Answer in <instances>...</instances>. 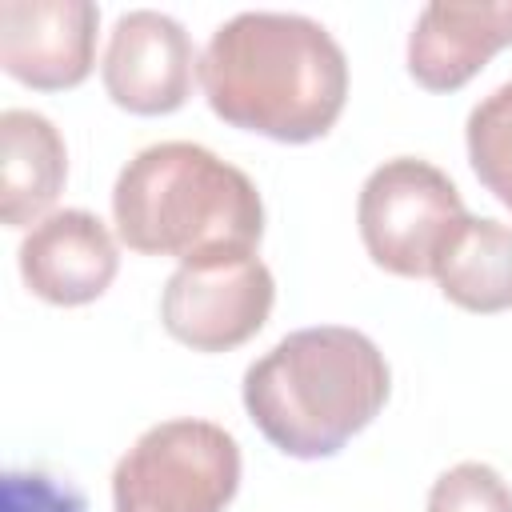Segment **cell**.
<instances>
[{"label": "cell", "instance_id": "1", "mask_svg": "<svg viewBox=\"0 0 512 512\" xmlns=\"http://www.w3.org/2000/svg\"><path fill=\"white\" fill-rule=\"evenodd\" d=\"M200 88L224 124L280 144H308L344 116L348 56L312 16L252 8L208 36Z\"/></svg>", "mask_w": 512, "mask_h": 512}, {"label": "cell", "instance_id": "2", "mask_svg": "<svg viewBox=\"0 0 512 512\" xmlns=\"http://www.w3.org/2000/svg\"><path fill=\"white\" fill-rule=\"evenodd\" d=\"M392 392V368L372 336L312 324L276 340L244 368V412L272 448L296 460L336 456L364 432Z\"/></svg>", "mask_w": 512, "mask_h": 512}, {"label": "cell", "instance_id": "3", "mask_svg": "<svg viewBox=\"0 0 512 512\" xmlns=\"http://www.w3.org/2000/svg\"><path fill=\"white\" fill-rule=\"evenodd\" d=\"M112 224L140 256L204 264L248 256L264 236L256 180L196 140L140 148L112 184Z\"/></svg>", "mask_w": 512, "mask_h": 512}, {"label": "cell", "instance_id": "4", "mask_svg": "<svg viewBox=\"0 0 512 512\" xmlns=\"http://www.w3.org/2000/svg\"><path fill=\"white\" fill-rule=\"evenodd\" d=\"M236 436L200 416L144 428L112 468V512H224L240 488Z\"/></svg>", "mask_w": 512, "mask_h": 512}, {"label": "cell", "instance_id": "5", "mask_svg": "<svg viewBox=\"0 0 512 512\" xmlns=\"http://www.w3.org/2000/svg\"><path fill=\"white\" fill-rule=\"evenodd\" d=\"M464 220L468 208L452 176L420 156L376 164L356 196V228L368 260L404 280H432Z\"/></svg>", "mask_w": 512, "mask_h": 512}, {"label": "cell", "instance_id": "6", "mask_svg": "<svg viewBox=\"0 0 512 512\" xmlns=\"http://www.w3.org/2000/svg\"><path fill=\"white\" fill-rule=\"evenodd\" d=\"M272 304L276 276L256 252L176 264L160 292V324L192 352H232L268 324Z\"/></svg>", "mask_w": 512, "mask_h": 512}, {"label": "cell", "instance_id": "7", "mask_svg": "<svg viewBox=\"0 0 512 512\" xmlns=\"http://www.w3.org/2000/svg\"><path fill=\"white\" fill-rule=\"evenodd\" d=\"M100 80L116 108L132 116H168L188 104L200 80V56L184 24L160 8H128L116 16Z\"/></svg>", "mask_w": 512, "mask_h": 512}, {"label": "cell", "instance_id": "8", "mask_svg": "<svg viewBox=\"0 0 512 512\" xmlns=\"http://www.w3.org/2000/svg\"><path fill=\"white\" fill-rule=\"evenodd\" d=\"M100 8L92 0H0V68L36 92L88 80Z\"/></svg>", "mask_w": 512, "mask_h": 512}, {"label": "cell", "instance_id": "9", "mask_svg": "<svg viewBox=\"0 0 512 512\" xmlns=\"http://www.w3.org/2000/svg\"><path fill=\"white\" fill-rule=\"evenodd\" d=\"M16 264L36 300L80 308L112 288L120 272V236L88 208H60L24 232Z\"/></svg>", "mask_w": 512, "mask_h": 512}, {"label": "cell", "instance_id": "10", "mask_svg": "<svg viewBox=\"0 0 512 512\" xmlns=\"http://www.w3.org/2000/svg\"><path fill=\"white\" fill-rule=\"evenodd\" d=\"M504 48L512 0H432L408 32V76L428 92H456Z\"/></svg>", "mask_w": 512, "mask_h": 512}, {"label": "cell", "instance_id": "11", "mask_svg": "<svg viewBox=\"0 0 512 512\" xmlns=\"http://www.w3.org/2000/svg\"><path fill=\"white\" fill-rule=\"evenodd\" d=\"M68 180V144L60 128L36 108L0 112V220L8 228H36L52 216Z\"/></svg>", "mask_w": 512, "mask_h": 512}, {"label": "cell", "instance_id": "12", "mask_svg": "<svg viewBox=\"0 0 512 512\" xmlns=\"http://www.w3.org/2000/svg\"><path fill=\"white\" fill-rule=\"evenodd\" d=\"M448 304L496 316L512 308V228L492 216H468L432 276Z\"/></svg>", "mask_w": 512, "mask_h": 512}, {"label": "cell", "instance_id": "13", "mask_svg": "<svg viewBox=\"0 0 512 512\" xmlns=\"http://www.w3.org/2000/svg\"><path fill=\"white\" fill-rule=\"evenodd\" d=\"M464 148L476 180L512 212V80L496 84L472 104Z\"/></svg>", "mask_w": 512, "mask_h": 512}, {"label": "cell", "instance_id": "14", "mask_svg": "<svg viewBox=\"0 0 512 512\" xmlns=\"http://www.w3.org/2000/svg\"><path fill=\"white\" fill-rule=\"evenodd\" d=\"M424 512H512V484L484 460H460L432 480Z\"/></svg>", "mask_w": 512, "mask_h": 512}, {"label": "cell", "instance_id": "15", "mask_svg": "<svg viewBox=\"0 0 512 512\" xmlns=\"http://www.w3.org/2000/svg\"><path fill=\"white\" fill-rule=\"evenodd\" d=\"M0 508L4 512H84V496L80 488H72L52 472L8 468L0 484Z\"/></svg>", "mask_w": 512, "mask_h": 512}]
</instances>
